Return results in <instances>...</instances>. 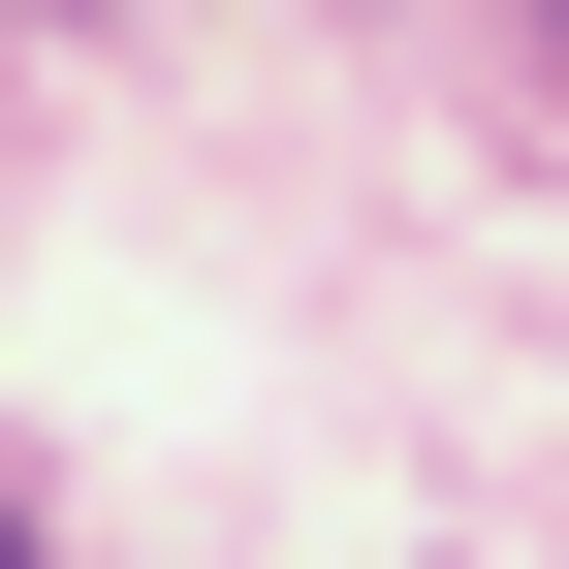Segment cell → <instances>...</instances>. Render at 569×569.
<instances>
[]
</instances>
